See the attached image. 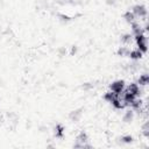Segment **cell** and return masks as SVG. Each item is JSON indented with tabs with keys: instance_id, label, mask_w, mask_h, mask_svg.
Instances as JSON below:
<instances>
[{
	"instance_id": "7a4b0ae2",
	"label": "cell",
	"mask_w": 149,
	"mask_h": 149,
	"mask_svg": "<svg viewBox=\"0 0 149 149\" xmlns=\"http://www.w3.org/2000/svg\"><path fill=\"white\" fill-rule=\"evenodd\" d=\"M109 90L112 92H114L115 94H121L122 91L125 90V81L121 80V79H118V80H114L113 83H111L109 85Z\"/></svg>"
},
{
	"instance_id": "4fadbf2b",
	"label": "cell",
	"mask_w": 149,
	"mask_h": 149,
	"mask_svg": "<svg viewBox=\"0 0 149 149\" xmlns=\"http://www.w3.org/2000/svg\"><path fill=\"white\" fill-rule=\"evenodd\" d=\"M122 120H123V122H126V123H130V122L134 120V111H133V109L126 111L125 114H123V116H122Z\"/></svg>"
},
{
	"instance_id": "9a60e30c",
	"label": "cell",
	"mask_w": 149,
	"mask_h": 149,
	"mask_svg": "<svg viewBox=\"0 0 149 149\" xmlns=\"http://www.w3.org/2000/svg\"><path fill=\"white\" fill-rule=\"evenodd\" d=\"M120 141H121V143H123V144H130V143H133L134 137H133L132 135L127 134V135H122V136L120 137Z\"/></svg>"
},
{
	"instance_id": "d6986e66",
	"label": "cell",
	"mask_w": 149,
	"mask_h": 149,
	"mask_svg": "<svg viewBox=\"0 0 149 149\" xmlns=\"http://www.w3.org/2000/svg\"><path fill=\"white\" fill-rule=\"evenodd\" d=\"M94 87V84L93 83H84L83 85H81V88L84 90V91H90V90H92Z\"/></svg>"
},
{
	"instance_id": "ba28073f",
	"label": "cell",
	"mask_w": 149,
	"mask_h": 149,
	"mask_svg": "<svg viewBox=\"0 0 149 149\" xmlns=\"http://www.w3.org/2000/svg\"><path fill=\"white\" fill-rule=\"evenodd\" d=\"M142 56H143V54H142L139 49H133V50H130V51H129V55H128V57H129L130 59H133V61H140V59L142 58Z\"/></svg>"
},
{
	"instance_id": "3957f363",
	"label": "cell",
	"mask_w": 149,
	"mask_h": 149,
	"mask_svg": "<svg viewBox=\"0 0 149 149\" xmlns=\"http://www.w3.org/2000/svg\"><path fill=\"white\" fill-rule=\"evenodd\" d=\"M132 13L136 16V17H146L147 14H148V10H147V7L144 5H135L133 6L132 8Z\"/></svg>"
},
{
	"instance_id": "277c9868",
	"label": "cell",
	"mask_w": 149,
	"mask_h": 149,
	"mask_svg": "<svg viewBox=\"0 0 149 149\" xmlns=\"http://www.w3.org/2000/svg\"><path fill=\"white\" fill-rule=\"evenodd\" d=\"M127 91L130 92L132 94H134L135 97H141V94H142V88L137 83H130L127 87Z\"/></svg>"
},
{
	"instance_id": "8992f818",
	"label": "cell",
	"mask_w": 149,
	"mask_h": 149,
	"mask_svg": "<svg viewBox=\"0 0 149 149\" xmlns=\"http://www.w3.org/2000/svg\"><path fill=\"white\" fill-rule=\"evenodd\" d=\"M130 27H132V35L133 36H136V35H140V34H144L146 31H144V29H143V27L139 23V22H133L132 24H130Z\"/></svg>"
},
{
	"instance_id": "8fae6325",
	"label": "cell",
	"mask_w": 149,
	"mask_h": 149,
	"mask_svg": "<svg viewBox=\"0 0 149 149\" xmlns=\"http://www.w3.org/2000/svg\"><path fill=\"white\" fill-rule=\"evenodd\" d=\"M123 19H125V21H126L127 23H129V24H132L133 22L136 21V16L132 13V10L125 12V13H123Z\"/></svg>"
},
{
	"instance_id": "ffe728a7",
	"label": "cell",
	"mask_w": 149,
	"mask_h": 149,
	"mask_svg": "<svg viewBox=\"0 0 149 149\" xmlns=\"http://www.w3.org/2000/svg\"><path fill=\"white\" fill-rule=\"evenodd\" d=\"M57 52H58V56H59V57H63V56H65V54H66V49H65L64 47H61V48L57 50Z\"/></svg>"
},
{
	"instance_id": "5bb4252c",
	"label": "cell",
	"mask_w": 149,
	"mask_h": 149,
	"mask_svg": "<svg viewBox=\"0 0 149 149\" xmlns=\"http://www.w3.org/2000/svg\"><path fill=\"white\" fill-rule=\"evenodd\" d=\"M129 51H130V49L127 45H122V47H119V49L116 50V55L120 57H128Z\"/></svg>"
},
{
	"instance_id": "7402d4cb",
	"label": "cell",
	"mask_w": 149,
	"mask_h": 149,
	"mask_svg": "<svg viewBox=\"0 0 149 149\" xmlns=\"http://www.w3.org/2000/svg\"><path fill=\"white\" fill-rule=\"evenodd\" d=\"M106 3L108 6H115L116 5V0H106Z\"/></svg>"
},
{
	"instance_id": "30bf717a",
	"label": "cell",
	"mask_w": 149,
	"mask_h": 149,
	"mask_svg": "<svg viewBox=\"0 0 149 149\" xmlns=\"http://www.w3.org/2000/svg\"><path fill=\"white\" fill-rule=\"evenodd\" d=\"M76 141H77V142H79V143H81V144L84 146V143L88 141L87 133H86V132H84V130L79 132V133L77 134V136H76Z\"/></svg>"
},
{
	"instance_id": "52a82bcc",
	"label": "cell",
	"mask_w": 149,
	"mask_h": 149,
	"mask_svg": "<svg viewBox=\"0 0 149 149\" xmlns=\"http://www.w3.org/2000/svg\"><path fill=\"white\" fill-rule=\"evenodd\" d=\"M133 41H134V36L130 33H126V34H122L120 36V42L123 45H129V44H132Z\"/></svg>"
},
{
	"instance_id": "2e32d148",
	"label": "cell",
	"mask_w": 149,
	"mask_h": 149,
	"mask_svg": "<svg viewBox=\"0 0 149 149\" xmlns=\"http://www.w3.org/2000/svg\"><path fill=\"white\" fill-rule=\"evenodd\" d=\"M118 94H115L114 92H112V91H108V92H106L105 94H104V100H106V101H108V102H111L115 97H116Z\"/></svg>"
},
{
	"instance_id": "9c48e42d",
	"label": "cell",
	"mask_w": 149,
	"mask_h": 149,
	"mask_svg": "<svg viewBox=\"0 0 149 149\" xmlns=\"http://www.w3.org/2000/svg\"><path fill=\"white\" fill-rule=\"evenodd\" d=\"M64 127L61 125V123H58V125H56L55 126V128H54V135H55V137H57V139H62L63 136H64Z\"/></svg>"
},
{
	"instance_id": "7c38bea8",
	"label": "cell",
	"mask_w": 149,
	"mask_h": 149,
	"mask_svg": "<svg viewBox=\"0 0 149 149\" xmlns=\"http://www.w3.org/2000/svg\"><path fill=\"white\" fill-rule=\"evenodd\" d=\"M137 84L140 86H147L149 84V74L148 73H142L137 78Z\"/></svg>"
},
{
	"instance_id": "ac0fdd59",
	"label": "cell",
	"mask_w": 149,
	"mask_h": 149,
	"mask_svg": "<svg viewBox=\"0 0 149 149\" xmlns=\"http://www.w3.org/2000/svg\"><path fill=\"white\" fill-rule=\"evenodd\" d=\"M57 16H58V20H59L61 22H63V23H68V22H70V21L72 20V17H70V16L66 15V14H58Z\"/></svg>"
},
{
	"instance_id": "44dd1931",
	"label": "cell",
	"mask_w": 149,
	"mask_h": 149,
	"mask_svg": "<svg viewBox=\"0 0 149 149\" xmlns=\"http://www.w3.org/2000/svg\"><path fill=\"white\" fill-rule=\"evenodd\" d=\"M77 51H78V47L77 45H72L71 47V50H70V55H76L77 54Z\"/></svg>"
},
{
	"instance_id": "5b68a950",
	"label": "cell",
	"mask_w": 149,
	"mask_h": 149,
	"mask_svg": "<svg viewBox=\"0 0 149 149\" xmlns=\"http://www.w3.org/2000/svg\"><path fill=\"white\" fill-rule=\"evenodd\" d=\"M81 116H83V108H77L69 113V119L72 122H78L81 119Z\"/></svg>"
},
{
	"instance_id": "e0dca14e",
	"label": "cell",
	"mask_w": 149,
	"mask_h": 149,
	"mask_svg": "<svg viewBox=\"0 0 149 149\" xmlns=\"http://www.w3.org/2000/svg\"><path fill=\"white\" fill-rule=\"evenodd\" d=\"M142 134L144 137H149V122L146 121L143 125H142Z\"/></svg>"
},
{
	"instance_id": "6da1fadb",
	"label": "cell",
	"mask_w": 149,
	"mask_h": 149,
	"mask_svg": "<svg viewBox=\"0 0 149 149\" xmlns=\"http://www.w3.org/2000/svg\"><path fill=\"white\" fill-rule=\"evenodd\" d=\"M134 41H135V43H136L137 49H139L142 54H146V52L148 51V41H147L146 34H140V35L134 36Z\"/></svg>"
}]
</instances>
